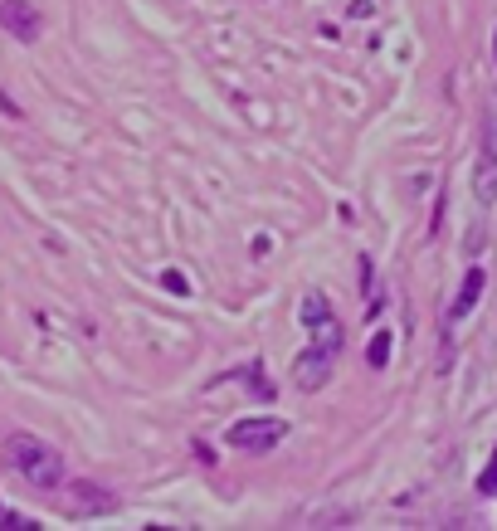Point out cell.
I'll return each instance as SVG.
<instances>
[{
    "mask_svg": "<svg viewBox=\"0 0 497 531\" xmlns=\"http://www.w3.org/2000/svg\"><path fill=\"white\" fill-rule=\"evenodd\" d=\"M337 351H342V327L332 322V317H322V322H312V342L303 346V356L293 361V385L298 390H322L332 371H337Z\"/></svg>",
    "mask_w": 497,
    "mask_h": 531,
    "instance_id": "obj_1",
    "label": "cell"
},
{
    "mask_svg": "<svg viewBox=\"0 0 497 531\" xmlns=\"http://www.w3.org/2000/svg\"><path fill=\"white\" fill-rule=\"evenodd\" d=\"M5 454H10V468L25 483H35V488H59L64 483V458H59V449H49L35 434H10Z\"/></svg>",
    "mask_w": 497,
    "mask_h": 531,
    "instance_id": "obj_2",
    "label": "cell"
},
{
    "mask_svg": "<svg viewBox=\"0 0 497 531\" xmlns=\"http://www.w3.org/2000/svg\"><path fill=\"white\" fill-rule=\"evenodd\" d=\"M283 434H288V424H283V419H239L234 429H225V439H230L234 449H244V454L273 449Z\"/></svg>",
    "mask_w": 497,
    "mask_h": 531,
    "instance_id": "obj_3",
    "label": "cell"
},
{
    "mask_svg": "<svg viewBox=\"0 0 497 531\" xmlns=\"http://www.w3.org/2000/svg\"><path fill=\"white\" fill-rule=\"evenodd\" d=\"M0 25H5L15 39L35 44L39 39V10L30 5V0H0Z\"/></svg>",
    "mask_w": 497,
    "mask_h": 531,
    "instance_id": "obj_4",
    "label": "cell"
},
{
    "mask_svg": "<svg viewBox=\"0 0 497 531\" xmlns=\"http://www.w3.org/2000/svg\"><path fill=\"white\" fill-rule=\"evenodd\" d=\"M473 190H478V205H493V200H497V156L493 152L478 156V176H473Z\"/></svg>",
    "mask_w": 497,
    "mask_h": 531,
    "instance_id": "obj_5",
    "label": "cell"
},
{
    "mask_svg": "<svg viewBox=\"0 0 497 531\" xmlns=\"http://www.w3.org/2000/svg\"><path fill=\"white\" fill-rule=\"evenodd\" d=\"M483 283H488V278H483V268H468V278H463V293L454 298V317H468V312H473V303L483 298Z\"/></svg>",
    "mask_w": 497,
    "mask_h": 531,
    "instance_id": "obj_6",
    "label": "cell"
},
{
    "mask_svg": "<svg viewBox=\"0 0 497 531\" xmlns=\"http://www.w3.org/2000/svg\"><path fill=\"white\" fill-rule=\"evenodd\" d=\"M69 493L83 502V512H108V507H113V493H103V488H93V483H74Z\"/></svg>",
    "mask_w": 497,
    "mask_h": 531,
    "instance_id": "obj_7",
    "label": "cell"
},
{
    "mask_svg": "<svg viewBox=\"0 0 497 531\" xmlns=\"http://www.w3.org/2000/svg\"><path fill=\"white\" fill-rule=\"evenodd\" d=\"M298 312H303L307 327H312V322H322V317H332V307H327V298H322V293H303Z\"/></svg>",
    "mask_w": 497,
    "mask_h": 531,
    "instance_id": "obj_8",
    "label": "cell"
},
{
    "mask_svg": "<svg viewBox=\"0 0 497 531\" xmlns=\"http://www.w3.org/2000/svg\"><path fill=\"white\" fill-rule=\"evenodd\" d=\"M366 356H371V366H385V361H390V337H371V351H366Z\"/></svg>",
    "mask_w": 497,
    "mask_h": 531,
    "instance_id": "obj_9",
    "label": "cell"
},
{
    "mask_svg": "<svg viewBox=\"0 0 497 531\" xmlns=\"http://www.w3.org/2000/svg\"><path fill=\"white\" fill-rule=\"evenodd\" d=\"M478 488H483V493H497V454H493V463H488V473H483Z\"/></svg>",
    "mask_w": 497,
    "mask_h": 531,
    "instance_id": "obj_10",
    "label": "cell"
},
{
    "mask_svg": "<svg viewBox=\"0 0 497 531\" xmlns=\"http://www.w3.org/2000/svg\"><path fill=\"white\" fill-rule=\"evenodd\" d=\"M161 283H166V288H171V293H186V278H181V273H166V278H161Z\"/></svg>",
    "mask_w": 497,
    "mask_h": 531,
    "instance_id": "obj_11",
    "label": "cell"
},
{
    "mask_svg": "<svg viewBox=\"0 0 497 531\" xmlns=\"http://www.w3.org/2000/svg\"><path fill=\"white\" fill-rule=\"evenodd\" d=\"M493 59H497V39H493Z\"/></svg>",
    "mask_w": 497,
    "mask_h": 531,
    "instance_id": "obj_12",
    "label": "cell"
}]
</instances>
